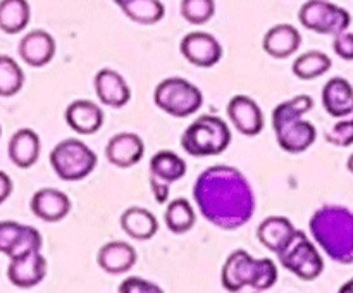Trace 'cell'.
I'll return each mask as SVG.
<instances>
[{
  "label": "cell",
  "mask_w": 353,
  "mask_h": 293,
  "mask_svg": "<svg viewBox=\"0 0 353 293\" xmlns=\"http://www.w3.org/2000/svg\"><path fill=\"white\" fill-rule=\"evenodd\" d=\"M193 199L202 216L221 230H238L255 214V193L247 176L231 165H212L196 178Z\"/></svg>",
  "instance_id": "1"
},
{
  "label": "cell",
  "mask_w": 353,
  "mask_h": 293,
  "mask_svg": "<svg viewBox=\"0 0 353 293\" xmlns=\"http://www.w3.org/2000/svg\"><path fill=\"white\" fill-rule=\"evenodd\" d=\"M316 243L340 264H353V212L343 205H323L310 217Z\"/></svg>",
  "instance_id": "2"
},
{
  "label": "cell",
  "mask_w": 353,
  "mask_h": 293,
  "mask_svg": "<svg viewBox=\"0 0 353 293\" xmlns=\"http://www.w3.org/2000/svg\"><path fill=\"white\" fill-rule=\"evenodd\" d=\"M312 105V97L296 95L279 103L272 112L276 140L288 154H302L316 141V126L310 121L303 119V114L309 112Z\"/></svg>",
  "instance_id": "3"
},
{
  "label": "cell",
  "mask_w": 353,
  "mask_h": 293,
  "mask_svg": "<svg viewBox=\"0 0 353 293\" xmlns=\"http://www.w3.org/2000/svg\"><path fill=\"white\" fill-rule=\"evenodd\" d=\"M278 281V267L274 261L254 259L248 252L234 250L228 255L221 271V283L224 290L238 293L243 288H254L255 292H265Z\"/></svg>",
  "instance_id": "4"
},
{
  "label": "cell",
  "mask_w": 353,
  "mask_h": 293,
  "mask_svg": "<svg viewBox=\"0 0 353 293\" xmlns=\"http://www.w3.org/2000/svg\"><path fill=\"white\" fill-rule=\"evenodd\" d=\"M231 130L221 117L200 116L193 121L181 137V145L186 154L193 157L219 155L230 147Z\"/></svg>",
  "instance_id": "5"
},
{
  "label": "cell",
  "mask_w": 353,
  "mask_h": 293,
  "mask_svg": "<svg viewBox=\"0 0 353 293\" xmlns=\"http://www.w3.org/2000/svg\"><path fill=\"white\" fill-rule=\"evenodd\" d=\"M97 159L95 152L83 143L81 140L69 138L59 141L50 152V164L55 174L64 181H79L90 176L95 169Z\"/></svg>",
  "instance_id": "6"
},
{
  "label": "cell",
  "mask_w": 353,
  "mask_h": 293,
  "mask_svg": "<svg viewBox=\"0 0 353 293\" xmlns=\"http://www.w3.org/2000/svg\"><path fill=\"white\" fill-rule=\"evenodd\" d=\"M155 105L172 117H188L199 112L203 95L199 86L185 78H165L154 92Z\"/></svg>",
  "instance_id": "7"
},
{
  "label": "cell",
  "mask_w": 353,
  "mask_h": 293,
  "mask_svg": "<svg viewBox=\"0 0 353 293\" xmlns=\"http://www.w3.org/2000/svg\"><path fill=\"white\" fill-rule=\"evenodd\" d=\"M278 259L283 267L303 281H314L324 271L323 255L316 248L314 241L300 230H296L292 241L279 252Z\"/></svg>",
  "instance_id": "8"
},
{
  "label": "cell",
  "mask_w": 353,
  "mask_h": 293,
  "mask_svg": "<svg viewBox=\"0 0 353 293\" xmlns=\"http://www.w3.org/2000/svg\"><path fill=\"white\" fill-rule=\"evenodd\" d=\"M299 19L307 30L319 34H336L348 30L352 17L348 10L327 0H309L302 6Z\"/></svg>",
  "instance_id": "9"
},
{
  "label": "cell",
  "mask_w": 353,
  "mask_h": 293,
  "mask_svg": "<svg viewBox=\"0 0 353 293\" xmlns=\"http://www.w3.org/2000/svg\"><path fill=\"white\" fill-rule=\"evenodd\" d=\"M43 240L37 228L16 221H0V252L9 259L40 250Z\"/></svg>",
  "instance_id": "10"
},
{
  "label": "cell",
  "mask_w": 353,
  "mask_h": 293,
  "mask_svg": "<svg viewBox=\"0 0 353 293\" xmlns=\"http://www.w3.org/2000/svg\"><path fill=\"white\" fill-rule=\"evenodd\" d=\"M181 54L196 68H212L223 57V47L210 33L193 31L181 40Z\"/></svg>",
  "instance_id": "11"
},
{
  "label": "cell",
  "mask_w": 353,
  "mask_h": 293,
  "mask_svg": "<svg viewBox=\"0 0 353 293\" xmlns=\"http://www.w3.org/2000/svg\"><path fill=\"white\" fill-rule=\"evenodd\" d=\"M47 274V261L40 250L28 252L19 257L10 259L7 278L17 288H33L40 285Z\"/></svg>",
  "instance_id": "12"
},
{
  "label": "cell",
  "mask_w": 353,
  "mask_h": 293,
  "mask_svg": "<svg viewBox=\"0 0 353 293\" xmlns=\"http://www.w3.org/2000/svg\"><path fill=\"white\" fill-rule=\"evenodd\" d=\"M231 123L245 137H255L264 128V114L261 105L247 95H234L228 103Z\"/></svg>",
  "instance_id": "13"
},
{
  "label": "cell",
  "mask_w": 353,
  "mask_h": 293,
  "mask_svg": "<svg viewBox=\"0 0 353 293\" xmlns=\"http://www.w3.org/2000/svg\"><path fill=\"white\" fill-rule=\"evenodd\" d=\"M145 154V143L137 133L114 134L105 147V157L112 165L121 169H128L131 165L138 164Z\"/></svg>",
  "instance_id": "14"
},
{
  "label": "cell",
  "mask_w": 353,
  "mask_h": 293,
  "mask_svg": "<svg viewBox=\"0 0 353 293\" xmlns=\"http://www.w3.org/2000/svg\"><path fill=\"white\" fill-rule=\"evenodd\" d=\"M31 210L45 223H59L71 212V199L57 188H41L31 199Z\"/></svg>",
  "instance_id": "15"
},
{
  "label": "cell",
  "mask_w": 353,
  "mask_h": 293,
  "mask_svg": "<svg viewBox=\"0 0 353 293\" xmlns=\"http://www.w3.org/2000/svg\"><path fill=\"white\" fill-rule=\"evenodd\" d=\"M19 55L31 68L48 64L55 55V40L43 30H33L24 34L19 41Z\"/></svg>",
  "instance_id": "16"
},
{
  "label": "cell",
  "mask_w": 353,
  "mask_h": 293,
  "mask_svg": "<svg viewBox=\"0 0 353 293\" xmlns=\"http://www.w3.org/2000/svg\"><path fill=\"white\" fill-rule=\"evenodd\" d=\"M95 92L100 102L103 105L119 107L126 105L131 99V90L128 86L126 79L114 69H100L95 76Z\"/></svg>",
  "instance_id": "17"
},
{
  "label": "cell",
  "mask_w": 353,
  "mask_h": 293,
  "mask_svg": "<svg viewBox=\"0 0 353 293\" xmlns=\"http://www.w3.org/2000/svg\"><path fill=\"white\" fill-rule=\"evenodd\" d=\"M137 250L133 245L126 243V241L114 240L103 245L97 255V262H99L100 269L105 271L107 274H124L130 271L134 264H137Z\"/></svg>",
  "instance_id": "18"
},
{
  "label": "cell",
  "mask_w": 353,
  "mask_h": 293,
  "mask_svg": "<svg viewBox=\"0 0 353 293\" xmlns=\"http://www.w3.org/2000/svg\"><path fill=\"white\" fill-rule=\"evenodd\" d=\"M65 123L79 134H93L102 128L103 112L92 100H74L65 109Z\"/></svg>",
  "instance_id": "19"
},
{
  "label": "cell",
  "mask_w": 353,
  "mask_h": 293,
  "mask_svg": "<svg viewBox=\"0 0 353 293\" xmlns=\"http://www.w3.org/2000/svg\"><path fill=\"white\" fill-rule=\"evenodd\" d=\"M323 105L330 116L345 119L353 114V86L345 78H331L323 88Z\"/></svg>",
  "instance_id": "20"
},
{
  "label": "cell",
  "mask_w": 353,
  "mask_h": 293,
  "mask_svg": "<svg viewBox=\"0 0 353 293\" xmlns=\"http://www.w3.org/2000/svg\"><path fill=\"white\" fill-rule=\"evenodd\" d=\"M296 228L292 221L285 216H269L259 224L257 238L268 250L274 252L276 255L292 241L295 236Z\"/></svg>",
  "instance_id": "21"
},
{
  "label": "cell",
  "mask_w": 353,
  "mask_h": 293,
  "mask_svg": "<svg viewBox=\"0 0 353 293\" xmlns=\"http://www.w3.org/2000/svg\"><path fill=\"white\" fill-rule=\"evenodd\" d=\"M262 45L271 57L286 59L300 48L302 34L292 24H276L265 33Z\"/></svg>",
  "instance_id": "22"
},
{
  "label": "cell",
  "mask_w": 353,
  "mask_h": 293,
  "mask_svg": "<svg viewBox=\"0 0 353 293\" xmlns=\"http://www.w3.org/2000/svg\"><path fill=\"white\" fill-rule=\"evenodd\" d=\"M40 150V138L30 128L16 131L9 141V159L21 169H28L37 164Z\"/></svg>",
  "instance_id": "23"
},
{
  "label": "cell",
  "mask_w": 353,
  "mask_h": 293,
  "mask_svg": "<svg viewBox=\"0 0 353 293\" xmlns=\"http://www.w3.org/2000/svg\"><path fill=\"white\" fill-rule=\"evenodd\" d=\"M121 228L133 240L145 241L157 234L159 221L150 210L143 207H130L121 216Z\"/></svg>",
  "instance_id": "24"
},
{
  "label": "cell",
  "mask_w": 353,
  "mask_h": 293,
  "mask_svg": "<svg viewBox=\"0 0 353 293\" xmlns=\"http://www.w3.org/2000/svg\"><path fill=\"white\" fill-rule=\"evenodd\" d=\"M186 174V162L171 150H159L150 161V181L171 186Z\"/></svg>",
  "instance_id": "25"
},
{
  "label": "cell",
  "mask_w": 353,
  "mask_h": 293,
  "mask_svg": "<svg viewBox=\"0 0 353 293\" xmlns=\"http://www.w3.org/2000/svg\"><path fill=\"white\" fill-rule=\"evenodd\" d=\"M31 9L28 0H0V30L7 34L21 33L28 26Z\"/></svg>",
  "instance_id": "26"
},
{
  "label": "cell",
  "mask_w": 353,
  "mask_h": 293,
  "mask_svg": "<svg viewBox=\"0 0 353 293\" xmlns=\"http://www.w3.org/2000/svg\"><path fill=\"white\" fill-rule=\"evenodd\" d=\"M165 226L174 234H185L195 226V210L186 199H176L165 209Z\"/></svg>",
  "instance_id": "27"
},
{
  "label": "cell",
  "mask_w": 353,
  "mask_h": 293,
  "mask_svg": "<svg viewBox=\"0 0 353 293\" xmlns=\"http://www.w3.org/2000/svg\"><path fill=\"white\" fill-rule=\"evenodd\" d=\"M331 65H333V62H331L330 55L319 50H310L295 59L293 74L300 79H316L326 74Z\"/></svg>",
  "instance_id": "28"
},
{
  "label": "cell",
  "mask_w": 353,
  "mask_h": 293,
  "mask_svg": "<svg viewBox=\"0 0 353 293\" xmlns=\"http://www.w3.org/2000/svg\"><path fill=\"white\" fill-rule=\"evenodd\" d=\"M121 9L131 21L140 24L159 23L165 14L164 3L161 0H130Z\"/></svg>",
  "instance_id": "29"
},
{
  "label": "cell",
  "mask_w": 353,
  "mask_h": 293,
  "mask_svg": "<svg viewBox=\"0 0 353 293\" xmlns=\"http://www.w3.org/2000/svg\"><path fill=\"white\" fill-rule=\"evenodd\" d=\"M24 72L9 55H0V97H12L23 88Z\"/></svg>",
  "instance_id": "30"
},
{
  "label": "cell",
  "mask_w": 353,
  "mask_h": 293,
  "mask_svg": "<svg viewBox=\"0 0 353 293\" xmlns=\"http://www.w3.org/2000/svg\"><path fill=\"white\" fill-rule=\"evenodd\" d=\"M216 12L214 0H181V16L192 24H205Z\"/></svg>",
  "instance_id": "31"
},
{
  "label": "cell",
  "mask_w": 353,
  "mask_h": 293,
  "mask_svg": "<svg viewBox=\"0 0 353 293\" xmlns=\"http://www.w3.org/2000/svg\"><path fill=\"white\" fill-rule=\"evenodd\" d=\"M326 141L336 147H350L353 145V119H341L326 131Z\"/></svg>",
  "instance_id": "32"
},
{
  "label": "cell",
  "mask_w": 353,
  "mask_h": 293,
  "mask_svg": "<svg viewBox=\"0 0 353 293\" xmlns=\"http://www.w3.org/2000/svg\"><path fill=\"white\" fill-rule=\"evenodd\" d=\"M119 293H164V290L157 283L131 276V278L123 279L119 285Z\"/></svg>",
  "instance_id": "33"
},
{
  "label": "cell",
  "mask_w": 353,
  "mask_h": 293,
  "mask_svg": "<svg viewBox=\"0 0 353 293\" xmlns=\"http://www.w3.org/2000/svg\"><path fill=\"white\" fill-rule=\"evenodd\" d=\"M333 48L336 55H340L345 61H353V33L343 31V33L336 34L333 41Z\"/></svg>",
  "instance_id": "34"
},
{
  "label": "cell",
  "mask_w": 353,
  "mask_h": 293,
  "mask_svg": "<svg viewBox=\"0 0 353 293\" xmlns=\"http://www.w3.org/2000/svg\"><path fill=\"white\" fill-rule=\"evenodd\" d=\"M12 188L14 186H12V179H10V176L7 174V172L0 171V205L9 199L10 193H12Z\"/></svg>",
  "instance_id": "35"
},
{
  "label": "cell",
  "mask_w": 353,
  "mask_h": 293,
  "mask_svg": "<svg viewBox=\"0 0 353 293\" xmlns=\"http://www.w3.org/2000/svg\"><path fill=\"white\" fill-rule=\"evenodd\" d=\"M338 293H353V278L348 279L347 283H343L340 286V290H338Z\"/></svg>",
  "instance_id": "36"
},
{
  "label": "cell",
  "mask_w": 353,
  "mask_h": 293,
  "mask_svg": "<svg viewBox=\"0 0 353 293\" xmlns=\"http://www.w3.org/2000/svg\"><path fill=\"white\" fill-rule=\"evenodd\" d=\"M347 168H348V171L352 172L353 174V154L350 155V157H348V162H347Z\"/></svg>",
  "instance_id": "37"
},
{
  "label": "cell",
  "mask_w": 353,
  "mask_h": 293,
  "mask_svg": "<svg viewBox=\"0 0 353 293\" xmlns=\"http://www.w3.org/2000/svg\"><path fill=\"white\" fill-rule=\"evenodd\" d=\"M114 2H116L117 6H119V7H123L124 3H126V2H130V0H114Z\"/></svg>",
  "instance_id": "38"
},
{
  "label": "cell",
  "mask_w": 353,
  "mask_h": 293,
  "mask_svg": "<svg viewBox=\"0 0 353 293\" xmlns=\"http://www.w3.org/2000/svg\"><path fill=\"white\" fill-rule=\"evenodd\" d=\"M0 134H2V128H0Z\"/></svg>",
  "instance_id": "39"
}]
</instances>
